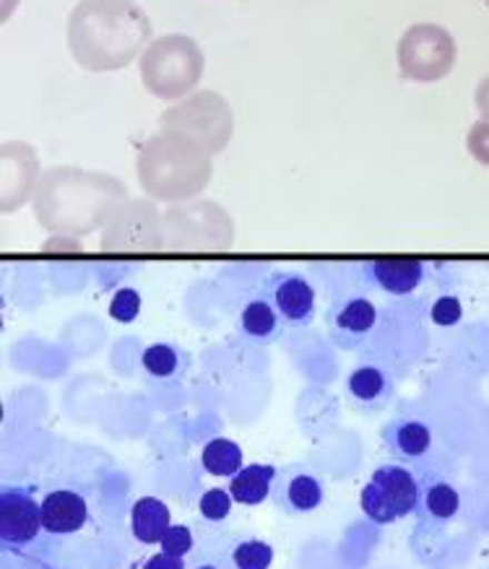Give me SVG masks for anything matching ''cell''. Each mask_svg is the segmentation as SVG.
<instances>
[{"instance_id": "obj_1", "label": "cell", "mask_w": 489, "mask_h": 569, "mask_svg": "<svg viewBox=\"0 0 489 569\" xmlns=\"http://www.w3.org/2000/svg\"><path fill=\"white\" fill-rule=\"evenodd\" d=\"M154 37L149 13L136 0H79L68 17V50L83 71H122Z\"/></svg>"}, {"instance_id": "obj_2", "label": "cell", "mask_w": 489, "mask_h": 569, "mask_svg": "<svg viewBox=\"0 0 489 569\" xmlns=\"http://www.w3.org/2000/svg\"><path fill=\"white\" fill-rule=\"evenodd\" d=\"M211 174V153L188 138L159 133L141 146L139 177L151 193L180 196L198 190Z\"/></svg>"}, {"instance_id": "obj_3", "label": "cell", "mask_w": 489, "mask_h": 569, "mask_svg": "<svg viewBox=\"0 0 489 569\" xmlns=\"http://www.w3.org/2000/svg\"><path fill=\"white\" fill-rule=\"evenodd\" d=\"M203 50L188 34L157 37L139 60L143 89L162 102H180L193 94L203 79Z\"/></svg>"}, {"instance_id": "obj_4", "label": "cell", "mask_w": 489, "mask_h": 569, "mask_svg": "<svg viewBox=\"0 0 489 569\" xmlns=\"http://www.w3.org/2000/svg\"><path fill=\"white\" fill-rule=\"evenodd\" d=\"M159 130L188 138L209 153H219L232 141L234 114L219 91H193L159 114Z\"/></svg>"}, {"instance_id": "obj_5", "label": "cell", "mask_w": 489, "mask_h": 569, "mask_svg": "<svg viewBox=\"0 0 489 569\" xmlns=\"http://www.w3.org/2000/svg\"><path fill=\"white\" fill-rule=\"evenodd\" d=\"M458 58V48L453 34L446 27L430 24H411L401 34L396 60H399L401 79L415 83H438L453 71Z\"/></svg>"}, {"instance_id": "obj_6", "label": "cell", "mask_w": 489, "mask_h": 569, "mask_svg": "<svg viewBox=\"0 0 489 569\" xmlns=\"http://www.w3.org/2000/svg\"><path fill=\"white\" fill-rule=\"evenodd\" d=\"M419 489H422V479H417L415 471H409L407 466L386 463L372 471L359 502L372 522L391 526V522H399L407 515L417 512Z\"/></svg>"}, {"instance_id": "obj_7", "label": "cell", "mask_w": 489, "mask_h": 569, "mask_svg": "<svg viewBox=\"0 0 489 569\" xmlns=\"http://www.w3.org/2000/svg\"><path fill=\"white\" fill-rule=\"evenodd\" d=\"M42 530V505L37 502L32 491L6 487L0 495V541L6 549H27L40 538Z\"/></svg>"}, {"instance_id": "obj_8", "label": "cell", "mask_w": 489, "mask_h": 569, "mask_svg": "<svg viewBox=\"0 0 489 569\" xmlns=\"http://www.w3.org/2000/svg\"><path fill=\"white\" fill-rule=\"evenodd\" d=\"M269 299L287 326H308L316 318V287L300 273H279L269 281Z\"/></svg>"}, {"instance_id": "obj_9", "label": "cell", "mask_w": 489, "mask_h": 569, "mask_svg": "<svg viewBox=\"0 0 489 569\" xmlns=\"http://www.w3.org/2000/svg\"><path fill=\"white\" fill-rule=\"evenodd\" d=\"M273 497L285 512L308 515L323 502V481L312 471L292 466L285 473H279L277 483H273Z\"/></svg>"}, {"instance_id": "obj_10", "label": "cell", "mask_w": 489, "mask_h": 569, "mask_svg": "<svg viewBox=\"0 0 489 569\" xmlns=\"http://www.w3.org/2000/svg\"><path fill=\"white\" fill-rule=\"evenodd\" d=\"M42 522L44 533L50 536H71L87 526L89 505L79 491L56 489L42 497Z\"/></svg>"}, {"instance_id": "obj_11", "label": "cell", "mask_w": 489, "mask_h": 569, "mask_svg": "<svg viewBox=\"0 0 489 569\" xmlns=\"http://www.w3.org/2000/svg\"><path fill=\"white\" fill-rule=\"evenodd\" d=\"M365 271L370 276V281L378 289H383L386 295L407 297L422 287L427 268L417 258H378L370 260Z\"/></svg>"}, {"instance_id": "obj_12", "label": "cell", "mask_w": 489, "mask_h": 569, "mask_svg": "<svg viewBox=\"0 0 489 569\" xmlns=\"http://www.w3.org/2000/svg\"><path fill=\"white\" fill-rule=\"evenodd\" d=\"M328 322H331L333 336L339 338V343H357L359 338H365L378 326V307L367 297H349L336 307Z\"/></svg>"}, {"instance_id": "obj_13", "label": "cell", "mask_w": 489, "mask_h": 569, "mask_svg": "<svg viewBox=\"0 0 489 569\" xmlns=\"http://www.w3.org/2000/svg\"><path fill=\"white\" fill-rule=\"evenodd\" d=\"M383 445L393 458L419 460L432 448V432L419 419H396L383 429Z\"/></svg>"}, {"instance_id": "obj_14", "label": "cell", "mask_w": 489, "mask_h": 569, "mask_svg": "<svg viewBox=\"0 0 489 569\" xmlns=\"http://www.w3.org/2000/svg\"><path fill=\"white\" fill-rule=\"evenodd\" d=\"M458 510H461V497H458V489L453 483L440 479V476H427V479H422L417 505V515L422 518V522L440 526V522L456 518Z\"/></svg>"}, {"instance_id": "obj_15", "label": "cell", "mask_w": 489, "mask_h": 569, "mask_svg": "<svg viewBox=\"0 0 489 569\" xmlns=\"http://www.w3.org/2000/svg\"><path fill=\"white\" fill-rule=\"evenodd\" d=\"M281 315L271 305L269 297L248 299L237 315V328L240 333L253 343H271L281 336Z\"/></svg>"}, {"instance_id": "obj_16", "label": "cell", "mask_w": 489, "mask_h": 569, "mask_svg": "<svg viewBox=\"0 0 489 569\" xmlns=\"http://www.w3.org/2000/svg\"><path fill=\"white\" fill-rule=\"evenodd\" d=\"M279 479L277 466L271 463H250L242 466L232 479H229V495L237 505L256 507L273 495V483Z\"/></svg>"}, {"instance_id": "obj_17", "label": "cell", "mask_w": 489, "mask_h": 569, "mask_svg": "<svg viewBox=\"0 0 489 569\" xmlns=\"http://www.w3.org/2000/svg\"><path fill=\"white\" fill-rule=\"evenodd\" d=\"M347 390L351 401L362 406V409H380L391 398V380L380 367L362 365L349 372Z\"/></svg>"}, {"instance_id": "obj_18", "label": "cell", "mask_w": 489, "mask_h": 569, "mask_svg": "<svg viewBox=\"0 0 489 569\" xmlns=\"http://www.w3.org/2000/svg\"><path fill=\"white\" fill-rule=\"evenodd\" d=\"M172 526V512L162 499L157 497H141L131 510V528L133 536L139 538L143 546H154L164 538L167 530Z\"/></svg>"}, {"instance_id": "obj_19", "label": "cell", "mask_w": 489, "mask_h": 569, "mask_svg": "<svg viewBox=\"0 0 489 569\" xmlns=\"http://www.w3.org/2000/svg\"><path fill=\"white\" fill-rule=\"evenodd\" d=\"M201 466L209 476L217 479H232V476L242 468V450L234 440L227 437H213L211 442H206L201 452Z\"/></svg>"}, {"instance_id": "obj_20", "label": "cell", "mask_w": 489, "mask_h": 569, "mask_svg": "<svg viewBox=\"0 0 489 569\" xmlns=\"http://www.w3.org/2000/svg\"><path fill=\"white\" fill-rule=\"evenodd\" d=\"M141 365L157 380H170L180 369V351L170 343H151L141 353Z\"/></svg>"}, {"instance_id": "obj_21", "label": "cell", "mask_w": 489, "mask_h": 569, "mask_svg": "<svg viewBox=\"0 0 489 569\" xmlns=\"http://www.w3.org/2000/svg\"><path fill=\"white\" fill-rule=\"evenodd\" d=\"M232 561L237 569H269L273 561V549L271 543L258 541V538H248V541L234 546Z\"/></svg>"}, {"instance_id": "obj_22", "label": "cell", "mask_w": 489, "mask_h": 569, "mask_svg": "<svg viewBox=\"0 0 489 569\" xmlns=\"http://www.w3.org/2000/svg\"><path fill=\"white\" fill-rule=\"evenodd\" d=\"M141 315V295L131 287H122L110 299V318L118 322H133Z\"/></svg>"}, {"instance_id": "obj_23", "label": "cell", "mask_w": 489, "mask_h": 569, "mask_svg": "<svg viewBox=\"0 0 489 569\" xmlns=\"http://www.w3.org/2000/svg\"><path fill=\"white\" fill-rule=\"evenodd\" d=\"M232 502L234 499L229 495V489H209L203 491L201 499H198V510H201L206 520L219 522L232 512Z\"/></svg>"}, {"instance_id": "obj_24", "label": "cell", "mask_w": 489, "mask_h": 569, "mask_svg": "<svg viewBox=\"0 0 489 569\" xmlns=\"http://www.w3.org/2000/svg\"><path fill=\"white\" fill-rule=\"evenodd\" d=\"M430 318H432L435 326H440V328L458 326V322H461V318H463L461 299L453 297V295H442L440 299H435Z\"/></svg>"}, {"instance_id": "obj_25", "label": "cell", "mask_w": 489, "mask_h": 569, "mask_svg": "<svg viewBox=\"0 0 489 569\" xmlns=\"http://www.w3.org/2000/svg\"><path fill=\"white\" fill-rule=\"evenodd\" d=\"M466 149H469V153L479 161V164L489 167V122L487 120L473 122L469 136H466Z\"/></svg>"}, {"instance_id": "obj_26", "label": "cell", "mask_w": 489, "mask_h": 569, "mask_svg": "<svg viewBox=\"0 0 489 569\" xmlns=\"http://www.w3.org/2000/svg\"><path fill=\"white\" fill-rule=\"evenodd\" d=\"M159 546H162L164 553H172V557H186L193 549V533H190L188 526H170Z\"/></svg>"}, {"instance_id": "obj_27", "label": "cell", "mask_w": 489, "mask_h": 569, "mask_svg": "<svg viewBox=\"0 0 489 569\" xmlns=\"http://www.w3.org/2000/svg\"><path fill=\"white\" fill-rule=\"evenodd\" d=\"M143 569H186V561L182 557H172V553H154V557L147 559Z\"/></svg>"}, {"instance_id": "obj_28", "label": "cell", "mask_w": 489, "mask_h": 569, "mask_svg": "<svg viewBox=\"0 0 489 569\" xmlns=\"http://www.w3.org/2000/svg\"><path fill=\"white\" fill-rule=\"evenodd\" d=\"M473 104H477V112L481 120L489 122V76L479 81L477 91H473Z\"/></svg>"}, {"instance_id": "obj_29", "label": "cell", "mask_w": 489, "mask_h": 569, "mask_svg": "<svg viewBox=\"0 0 489 569\" xmlns=\"http://www.w3.org/2000/svg\"><path fill=\"white\" fill-rule=\"evenodd\" d=\"M196 569H217V567H211V565H203V567H196Z\"/></svg>"}, {"instance_id": "obj_30", "label": "cell", "mask_w": 489, "mask_h": 569, "mask_svg": "<svg viewBox=\"0 0 489 569\" xmlns=\"http://www.w3.org/2000/svg\"><path fill=\"white\" fill-rule=\"evenodd\" d=\"M485 3H487V6H489V0H485Z\"/></svg>"}]
</instances>
